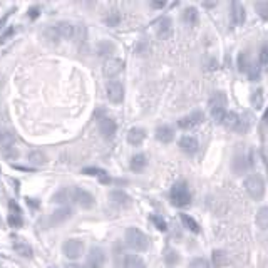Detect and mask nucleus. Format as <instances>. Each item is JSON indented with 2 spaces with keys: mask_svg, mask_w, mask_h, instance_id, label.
Listing matches in <instances>:
<instances>
[{
  "mask_svg": "<svg viewBox=\"0 0 268 268\" xmlns=\"http://www.w3.org/2000/svg\"><path fill=\"white\" fill-rule=\"evenodd\" d=\"M243 186L247 195L250 196L251 199H255V201H260V199L265 196V181H263V178L260 175H256V173H251V175H248L247 178H245Z\"/></svg>",
  "mask_w": 268,
  "mask_h": 268,
  "instance_id": "obj_4",
  "label": "nucleus"
},
{
  "mask_svg": "<svg viewBox=\"0 0 268 268\" xmlns=\"http://www.w3.org/2000/svg\"><path fill=\"white\" fill-rule=\"evenodd\" d=\"M144 139H146V129H143V127H131L129 133H127V143L131 146L143 144Z\"/></svg>",
  "mask_w": 268,
  "mask_h": 268,
  "instance_id": "obj_23",
  "label": "nucleus"
},
{
  "mask_svg": "<svg viewBox=\"0 0 268 268\" xmlns=\"http://www.w3.org/2000/svg\"><path fill=\"white\" fill-rule=\"evenodd\" d=\"M146 166H148V156L143 153L134 154L129 161V168H131V171H134V173H141Z\"/></svg>",
  "mask_w": 268,
  "mask_h": 268,
  "instance_id": "obj_25",
  "label": "nucleus"
},
{
  "mask_svg": "<svg viewBox=\"0 0 268 268\" xmlns=\"http://www.w3.org/2000/svg\"><path fill=\"white\" fill-rule=\"evenodd\" d=\"M72 201L77 203L84 210H90L96 205V199H94L92 193H89L88 190H82V188H72Z\"/></svg>",
  "mask_w": 268,
  "mask_h": 268,
  "instance_id": "obj_7",
  "label": "nucleus"
},
{
  "mask_svg": "<svg viewBox=\"0 0 268 268\" xmlns=\"http://www.w3.org/2000/svg\"><path fill=\"white\" fill-rule=\"evenodd\" d=\"M0 144H3V146L10 144V134L7 133V129L3 127V124H0Z\"/></svg>",
  "mask_w": 268,
  "mask_h": 268,
  "instance_id": "obj_42",
  "label": "nucleus"
},
{
  "mask_svg": "<svg viewBox=\"0 0 268 268\" xmlns=\"http://www.w3.org/2000/svg\"><path fill=\"white\" fill-rule=\"evenodd\" d=\"M45 37H47L51 42H59L60 36H59L57 29H55V25H49V27L45 29Z\"/></svg>",
  "mask_w": 268,
  "mask_h": 268,
  "instance_id": "obj_40",
  "label": "nucleus"
},
{
  "mask_svg": "<svg viewBox=\"0 0 268 268\" xmlns=\"http://www.w3.org/2000/svg\"><path fill=\"white\" fill-rule=\"evenodd\" d=\"M250 101H251V106H253L256 111L263 109V101H265V92H263V89L262 88H256L253 92H251Z\"/></svg>",
  "mask_w": 268,
  "mask_h": 268,
  "instance_id": "obj_32",
  "label": "nucleus"
},
{
  "mask_svg": "<svg viewBox=\"0 0 268 268\" xmlns=\"http://www.w3.org/2000/svg\"><path fill=\"white\" fill-rule=\"evenodd\" d=\"M178 146L184 154L193 156V154H196V151H198L199 144H198V139L193 138V136H181L178 141Z\"/></svg>",
  "mask_w": 268,
  "mask_h": 268,
  "instance_id": "obj_14",
  "label": "nucleus"
},
{
  "mask_svg": "<svg viewBox=\"0 0 268 268\" xmlns=\"http://www.w3.org/2000/svg\"><path fill=\"white\" fill-rule=\"evenodd\" d=\"M151 221H153V225L156 226L160 232H166V230H168V225H166V221L160 214H151Z\"/></svg>",
  "mask_w": 268,
  "mask_h": 268,
  "instance_id": "obj_41",
  "label": "nucleus"
},
{
  "mask_svg": "<svg viewBox=\"0 0 268 268\" xmlns=\"http://www.w3.org/2000/svg\"><path fill=\"white\" fill-rule=\"evenodd\" d=\"M164 263H166V267H169V268L176 267L179 263V253L175 250V248H168V250L164 251Z\"/></svg>",
  "mask_w": 268,
  "mask_h": 268,
  "instance_id": "obj_33",
  "label": "nucleus"
},
{
  "mask_svg": "<svg viewBox=\"0 0 268 268\" xmlns=\"http://www.w3.org/2000/svg\"><path fill=\"white\" fill-rule=\"evenodd\" d=\"M39 14H40V9H39V7H32V9L29 10V17L32 18V20H34V18L39 17Z\"/></svg>",
  "mask_w": 268,
  "mask_h": 268,
  "instance_id": "obj_46",
  "label": "nucleus"
},
{
  "mask_svg": "<svg viewBox=\"0 0 268 268\" xmlns=\"http://www.w3.org/2000/svg\"><path fill=\"white\" fill-rule=\"evenodd\" d=\"M109 201L116 208H127L131 205V198L126 191L123 190H112L109 191Z\"/></svg>",
  "mask_w": 268,
  "mask_h": 268,
  "instance_id": "obj_12",
  "label": "nucleus"
},
{
  "mask_svg": "<svg viewBox=\"0 0 268 268\" xmlns=\"http://www.w3.org/2000/svg\"><path fill=\"white\" fill-rule=\"evenodd\" d=\"M205 121V114H203V111H193L190 112L188 116H183L179 121H178V126L181 129H193V127L199 126V124Z\"/></svg>",
  "mask_w": 268,
  "mask_h": 268,
  "instance_id": "obj_9",
  "label": "nucleus"
},
{
  "mask_svg": "<svg viewBox=\"0 0 268 268\" xmlns=\"http://www.w3.org/2000/svg\"><path fill=\"white\" fill-rule=\"evenodd\" d=\"M211 265L214 268H223L228 265V255L223 250H213L211 251Z\"/></svg>",
  "mask_w": 268,
  "mask_h": 268,
  "instance_id": "obj_31",
  "label": "nucleus"
},
{
  "mask_svg": "<svg viewBox=\"0 0 268 268\" xmlns=\"http://www.w3.org/2000/svg\"><path fill=\"white\" fill-rule=\"evenodd\" d=\"M106 94H107V99L112 104H121L124 101V86L123 82L114 79V81H109L106 84Z\"/></svg>",
  "mask_w": 268,
  "mask_h": 268,
  "instance_id": "obj_6",
  "label": "nucleus"
},
{
  "mask_svg": "<svg viewBox=\"0 0 268 268\" xmlns=\"http://www.w3.org/2000/svg\"><path fill=\"white\" fill-rule=\"evenodd\" d=\"M15 34V27H7V30L5 32L2 34V36H0V44L2 42H7V40L10 39V37H12Z\"/></svg>",
  "mask_w": 268,
  "mask_h": 268,
  "instance_id": "obj_45",
  "label": "nucleus"
},
{
  "mask_svg": "<svg viewBox=\"0 0 268 268\" xmlns=\"http://www.w3.org/2000/svg\"><path fill=\"white\" fill-rule=\"evenodd\" d=\"M208 107H210V116L213 118L214 123L223 124L226 118V107H228V97L223 90H214L208 99Z\"/></svg>",
  "mask_w": 268,
  "mask_h": 268,
  "instance_id": "obj_1",
  "label": "nucleus"
},
{
  "mask_svg": "<svg viewBox=\"0 0 268 268\" xmlns=\"http://www.w3.org/2000/svg\"><path fill=\"white\" fill-rule=\"evenodd\" d=\"M124 240H126L127 247L134 251H146L149 248V236L143 230L136 228V226H129L126 230Z\"/></svg>",
  "mask_w": 268,
  "mask_h": 268,
  "instance_id": "obj_2",
  "label": "nucleus"
},
{
  "mask_svg": "<svg viewBox=\"0 0 268 268\" xmlns=\"http://www.w3.org/2000/svg\"><path fill=\"white\" fill-rule=\"evenodd\" d=\"M190 268H211V263L203 256H196V258H191Z\"/></svg>",
  "mask_w": 268,
  "mask_h": 268,
  "instance_id": "obj_38",
  "label": "nucleus"
},
{
  "mask_svg": "<svg viewBox=\"0 0 268 268\" xmlns=\"http://www.w3.org/2000/svg\"><path fill=\"white\" fill-rule=\"evenodd\" d=\"M97 52H99L101 55H111L112 52H114V45L107 42V40H103V42L97 45Z\"/></svg>",
  "mask_w": 268,
  "mask_h": 268,
  "instance_id": "obj_39",
  "label": "nucleus"
},
{
  "mask_svg": "<svg viewBox=\"0 0 268 268\" xmlns=\"http://www.w3.org/2000/svg\"><path fill=\"white\" fill-rule=\"evenodd\" d=\"M247 74H248V77H250V81H256V79L260 77V67L253 62L251 64V67H250V71H248Z\"/></svg>",
  "mask_w": 268,
  "mask_h": 268,
  "instance_id": "obj_44",
  "label": "nucleus"
},
{
  "mask_svg": "<svg viewBox=\"0 0 268 268\" xmlns=\"http://www.w3.org/2000/svg\"><path fill=\"white\" fill-rule=\"evenodd\" d=\"M156 34L161 40H168L173 36V22L169 17H163L156 24Z\"/></svg>",
  "mask_w": 268,
  "mask_h": 268,
  "instance_id": "obj_16",
  "label": "nucleus"
},
{
  "mask_svg": "<svg viewBox=\"0 0 268 268\" xmlns=\"http://www.w3.org/2000/svg\"><path fill=\"white\" fill-rule=\"evenodd\" d=\"M14 250L17 251V255H20V256H24V258H30L32 256V247L27 243L25 240H15L14 241Z\"/></svg>",
  "mask_w": 268,
  "mask_h": 268,
  "instance_id": "obj_28",
  "label": "nucleus"
},
{
  "mask_svg": "<svg viewBox=\"0 0 268 268\" xmlns=\"http://www.w3.org/2000/svg\"><path fill=\"white\" fill-rule=\"evenodd\" d=\"M55 29H57L60 39H75L77 36V27L67 20H60L59 24H55Z\"/></svg>",
  "mask_w": 268,
  "mask_h": 268,
  "instance_id": "obj_20",
  "label": "nucleus"
},
{
  "mask_svg": "<svg viewBox=\"0 0 268 268\" xmlns=\"http://www.w3.org/2000/svg\"><path fill=\"white\" fill-rule=\"evenodd\" d=\"M198 20H199V14L198 10H196V7H186V9L183 10V22L186 25L193 27V25L198 24Z\"/></svg>",
  "mask_w": 268,
  "mask_h": 268,
  "instance_id": "obj_29",
  "label": "nucleus"
},
{
  "mask_svg": "<svg viewBox=\"0 0 268 268\" xmlns=\"http://www.w3.org/2000/svg\"><path fill=\"white\" fill-rule=\"evenodd\" d=\"M123 268H146V263L139 255L126 253L123 256Z\"/></svg>",
  "mask_w": 268,
  "mask_h": 268,
  "instance_id": "obj_24",
  "label": "nucleus"
},
{
  "mask_svg": "<svg viewBox=\"0 0 268 268\" xmlns=\"http://www.w3.org/2000/svg\"><path fill=\"white\" fill-rule=\"evenodd\" d=\"M245 18H247V12H245L243 3L238 0H232L230 3V20H232L233 27H240L245 24Z\"/></svg>",
  "mask_w": 268,
  "mask_h": 268,
  "instance_id": "obj_8",
  "label": "nucleus"
},
{
  "mask_svg": "<svg viewBox=\"0 0 268 268\" xmlns=\"http://www.w3.org/2000/svg\"><path fill=\"white\" fill-rule=\"evenodd\" d=\"M169 201L176 208H184L191 203V191L186 181H178L169 190Z\"/></svg>",
  "mask_w": 268,
  "mask_h": 268,
  "instance_id": "obj_3",
  "label": "nucleus"
},
{
  "mask_svg": "<svg viewBox=\"0 0 268 268\" xmlns=\"http://www.w3.org/2000/svg\"><path fill=\"white\" fill-rule=\"evenodd\" d=\"M164 5H166L164 0H158V2H151V7H153V9H163Z\"/></svg>",
  "mask_w": 268,
  "mask_h": 268,
  "instance_id": "obj_47",
  "label": "nucleus"
},
{
  "mask_svg": "<svg viewBox=\"0 0 268 268\" xmlns=\"http://www.w3.org/2000/svg\"><path fill=\"white\" fill-rule=\"evenodd\" d=\"M62 251L69 260L81 258L82 253H84V241L79 238H69L62 245Z\"/></svg>",
  "mask_w": 268,
  "mask_h": 268,
  "instance_id": "obj_5",
  "label": "nucleus"
},
{
  "mask_svg": "<svg viewBox=\"0 0 268 268\" xmlns=\"http://www.w3.org/2000/svg\"><path fill=\"white\" fill-rule=\"evenodd\" d=\"M251 59H250V54H248L247 51H241L238 54V57H236V66H238V71L243 74H247L248 71H250L251 67Z\"/></svg>",
  "mask_w": 268,
  "mask_h": 268,
  "instance_id": "obj_30",
  "label": "nucleus"
},
{
  "mask_svg": "<svg viewBox=\"0 0 268 268\" xmlns=\"http://www.w3.org/2000/svg\"><path fill=\"white\" fill-rule=\"evenodd\" d=\"M52 201L60 206H69L72 201V188H60V190L52 196Z\"/></svg>",
  "mask_w": 268,
  "mask_h": 268,
  "instance_id": "obj_22",
  "label": "nucleus"
},
{
  "mask_svg": "<svg viewBox=\"0 0 268 268\" xmlns=\"http://www.w3.org/2000/svg\"><path fill=\"white\" fill-rule=\"evenodd\" d=\"M123 67H124L123 60L109 59V60H106V64H104V74L107 75V77H111V81H114L116 75H119L123 72Z\"/></svg>",
  "mask_w": 268,
  "mask_h": 268,
  "instance_id": "obj_19",
  "label": "nucleus"
},
{
  "mask_svg": "<svg viewBox=\"0 0 268 268\" xmlns=\"http://www.w3.org/2000/svg\"><path fill=\"white\" fill-rule=\"evenodd\" d=\"M223 124L228 129H232V131H245L247 129V121H243V116H240V114H236V112H228L226 114V118L223 121Z\"/></svg>",
  "mask_w": 268,
  "mask_h": 268,
  "instance_id": "obj_11",
  "label": "nucleus"
},
{
  "mask_svg": "<svg viewBox=\"0 0 268 268\" xmlns=\"http://www.w3.org/2000/svg\"><path fill=\"white\" fill-rule=\"evenodd\" d=\"M121 22V17H119V14L118 12H112V14H109L107 15V18H106V24L107 25H111V27H116Z\"/></svg>",
  "mask_w": 268,
  "mask_h": 268,
  "instance_id": "obj_43",
  "label": "nucleus"
},
{
  "mask_svg": "<svg viewBox=\"0 0 268 268\" xmlns=\"http://www.w3.org/2000/svg\"><path fill=\"white\" fill-rule=\"evenodd\" d=\"M69 268H79V267H75V265H72V267H69Z\"/></svg>",
  "mask_w": 268,
  "mask_h": 268,
  "instance_id": "obj_49",
  "label": "nucleus"
},
{
  "mask_svg": "<svg viewBox=\"0 0 268 268\" xmlns=\"http://www.w3.org/2000/svg\"><path fill=\"white\" fill-rule=\"evenodd\" d=\"M29 163L36 164V166H40L44 163H47V156L44 154V151H39V149H34L29 153Z\"/></svg>",
  "mask_w": 268,
  "mask_h": 268,
  "instance_id": "obj_34",
  "label": "nucleus"
},
{
  "mask_svg": "<svg viewBox=\"0 0 268 268\" xmlns=\"http://www.w3.org/2000/svg\"><path fill=\"white\" fill-rule=\"evenodd\" d=\"M72 214H74V211L71 206H60V208H57L54 213H52L51 223L52 225H62V223H66L67 220H71Z\"/></svg>",
  "mask_w": 268,
  "mask_h": 268,
  "instance_id": "obj_17",
  "label": "nucleus"
},
{
  "mask_svg": "<svg viewBox=\"0 0 268 268\" xmlns=\"http://www.w3.org/2000/svg\"><path fill=\"white\" fill-rule=\"evenodd\" d=\"M258 62L260 66H268V40L260 45V52H258Z\"/></svg>",
  "mask_w": 268,
  "mask_h": 268,
  "instance_id": "obj_37",
  "label": "nucleus"
},
{
  "mask_svg": "<svg viewBox=\"0 0 268 268\" xmlns=\"http://www.w3.org/2000/svg\"><path fill=\"white\" fill-rule=\"evenodd\" d=\"M263 123L268 126V107L265 109V112H263Z\"/></svg>",
  "mask_w": 268,
  "mask_h": 268,
  "instance_id": "obj_48",
  "label": "nucleus"
},
{
  "mask_svg": "<svg viewBox=\"0 0 268 268\" xmlns=\"http://www.w3.org/2000/svg\"><path fill=\"white\" fill-rule=\"evenodd\" d=\"M82 173H84V175H89V176H96V178H99L101 183H104V184L111 183V176H109L107 173H106L104 169H101V168H94V166H90V168L82 169Z\"/></svg>",
  "mask_w": 268,
  "mask_h": 268,
  "instance_id": "obj_26",
  "label": "nucleus"
},
{
  "mask_svg": "<svg viewBox=\"0 0 268 268\" xmlns=\"http://www.w3.org/2000/svg\"><path fill=\"white\" fill-rule=\"evenodd\" d=\"M251 166H253V154H251V151L235 156V161H233V169H235V171L243 173L247 171L248 168H251Z\"/></svg>",
  "mask_w": 268,
  "mask_h": 268,
  "instance_id": "obj_15",
  "label": "nucleus"
},
{
  "mask_svg": "<svg viewBox=\"0 0 268 268\" xmlns=\"http://www.w3.org/2000/svg\"><path fill=\"white\" fill-rule=\"evenodd\" d=\"M255 10L258 14V17L262 20H268V0H262V2H256L255 3Z\"/></svg>",
  "mask_w": 268,
  "mask_h": 268,
  "instance_id": "obj_36",
  "label": "nucleus"
},
{
  "mask_svg": "<svg viewBox=\"0 0 268 268\" xmlns=\"http://www.w3.org/2000/svg\"><path fill=\"white\" fill-rule=\"evenodd\" d=\"M106 263V251L101 247H92L88 255L89 268H101Z\"/></svg>",
  "mask_w": 268,
  "mask_h": 268,
  "instance_id": "obj_13",
  "label": "nucleus"
},
{
  "mask_svg": "<svg viewBox=\"0 0 268 268\" xmlns=\"http://www.w3.org/2000/svg\"><path fill=\"white\" fill-rule=\"evenodd\" d=\"M99 133L104 139L111 141L118 133V123L112 118H101L99 119Z\"/></svg>",
  "mask_w": 268,
  "mask_h": 268,
  "instance_id": "obj_10",
  "label": "nucleus"
},
{
  "mask_svg": "<svg viewBox=\"0 0 268 268\" xmlns=\"http://www.w3.org/2000/svg\"><path fill=\"white\" fill-rule=\"evenodd\" d=\"M154 136H156V139L160 143H163V144H169V143L175 139V127L168 126V124L160 126L156 129V133H154Z\"/></svg>",
  "mask_w": 268,
  "mask_h": 268,
  "instance_id": "obj_21",
  "label": "nucleus"
},
{
  "mask_svg": "<svg viewBox=\"0 0 268 268\" xmlns=\"http://www.w3.org/2000/svg\"><path fill=\"white\" fill-rule=\"evenodd\" d=\"M9 225L12 228H20L24 225V218H22V211L15 201L9 203Z\"/></svg>",
  "mask_w": 268,
  "mask_h": 268,
  "instance_id": "obj_18",
  "label": "nucleus"
},
{
  "mask_svg": "<svg viewBox=\"0 0 268 268\" xmlns=\"http://www.w3.org/2000/svg\"><path fill=\"white\" fill-rule=\"evenodd\" d=\"M179 220H181V223H183V226L188 230V232L196 233V235L199 233V225H198V221H196L195 218L191 216V214L181 213V214H179Z\"/></svg>",
  "mask_w": 268,
  "mask_h": 268,
  "instance_id": "obj_27",
  "label": "nucleus"
},
{
  "mask_svg": "<svg viewBox=\"0 0 268 268\" xmlns=\"http://www.w3.org/2000/svg\"><path fill=\"white\" fill-rule=\"evenodd\" d=\"M256 225L262 230H268V206H263L256 211Z\"/></svg>",
  "mask_w": 268,
  "mask_h": 268,
  "instance_id": "obj_35",
  "label": "nucleus"
},
{
  "mask_svg": "<svg viewBox=\"0 0 268 268\" xmlns=\"http://www.w3.org/2000/svg\"><path fill=\"white\" fill-rule=\"evenodd\" d=\"M82 268H89V267H82Z\"/></svg>",
  "mask_w": 268,
  "mask_h": 268,
  "instance_id": "obj_50",
  "label": "nucleus"
}]
</instances>
